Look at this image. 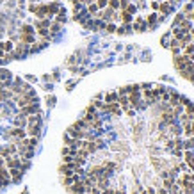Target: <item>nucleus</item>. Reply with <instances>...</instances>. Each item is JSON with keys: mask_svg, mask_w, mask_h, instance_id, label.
<instances>
[{"mask_svg": "<svg viewBox=\"0 0 194 194\" xmlns=\"http://www.w3.org/2000/svg\"><path fill=\"white\" fill-rule=\"evenodd\" d=\"M12 102L16 103L18 109H21V107H25V105H29V103H34V102H39V100H37V96H36V91H34V89H29L27 93H21V94L14 96Z\"/></svg>", "mask_w": 194, "mask_h": 194, "instance_id": "f257e3e1", "label": "nucleus"}, {"mask_svg": "<svg viewBox=\"0 0 194 194\" xmlns=\"http://www.w3.org/2000/svg\"><path fill=\"white\" fill-rule=\"evenodd\" d=\"M141 94H143V100L146 102V105H148V107H152V105H155V103H159V94L153 91V86H152V87H148V89H143V91H141Z\"/></svg>", "mask_w": 194, "mask_h": 194, "instance_id": "f03ea898", "label": "nucleus"}, {"mask_svg": "<svg viewBox=\"0 0 194 194\" xmlns=\"http://www.w3.org/2000/svg\"><path fill=\"white\" fill-rule=\"evenodd\" d=\"M11 55H12V61H14V59H23L25 55H29V45L18 41V43L14 45V50L11 52Z\"/></svg>", "mask_w": 194, "mask_h": 194, "instance_id": "7ed1b4c3", "label": "nucleus"}, {"mask_svg": "<svg viewBox=\"0 0 194 194\" xmlns=\"http://www.w3.org/2000/svg\"><path fill=\"white\" fill-rule=\"evenodd\" d=\"M5 137H11V139H14V141H20V139H25V137H27V132H25V128L12 127V128H9V130L5 132Z\"/></svg>", "mask_w": 194, "mask_h": 194, "instance_id": "20e7f679", "label": "nucleus"}, {"mask_svg": "<svg viewBox=\"0 0 194 194\" xmlns=\"http://www.w3.org/2000/svg\"><path fill=\"white\" fill-rule=\"evenodd\" d=\"M18 112H21L23 116H30V114H37L41 112V107H39V102H34V103H29L21 109H18Z\"/></svg>", "mask_w": 194, "mask_h": 194, "instance_id": "39448f33", "label": "nucleus"}, {"mask_svg": "<svg viewBox=\"0 0 194 194\" xmlns=\"http://www.w3.org/2000/svg\"><path fill=\"white\" fill-rule=\"evenodd\" d=\"M132 30H135V32H146L148 30L146 20H143L141 16H135V20L132 21Z\"/></svg>", "mask_w": 194, "mask_h": 194, "instance_id": "423d86ee", "label": "nucleus"}, {"mask_svg": "<svg viewBox=\"0 0 194 194\" xmlns=\"http://www.w3.org/2000/svg\"><path fill=\"white\" fill-rule=\"evenodd\" d=\"M82 148H84L89 155H94V153L100 152L98 146H96V143H94V141H89V139H84V141H82Z\"/></svg>", "mask_w": 194, "mask_h": 194, "instance_id": "0eeeda50", "label": "nucleus"}, {"mask_svg": "<svg viewBox=\"0 0 194 194\" xmlns=\"http://www.w3.org/2000/svg\"><path fill=\"white\" fill-rule=\"evenodd\" d=\"M150 162H152V166L155 168V171H157V173L168 168V164L164 162V159H160V157H155V155H152V157H150Z\"/></svg>", "mask_w": 194, "mask_h": 194, "instance_id": "6e6552de", "label": "nucleus"}, {"mask_svg": "<svg viewBox=\"0 0 194 194\" xmlns=\"http://www.w3.org/2000/svg\"><path fill=\"white\" fill-rule=\"evenodd\" d=\"M25 132H27V137H39L41 135V125H27Z\"/></svg>", "mask_w": 194, "mask_h": 194, "instance_id": "1a4fd4ad", "label": "nucleus"}, {"mask_svg": "<svg viewBox=\"0 0 194 194\" xmlns=\"http://www.w3.org/2000/svg\"><path fill=\"white\" fill-rule=\"evenodd\" d=\"M68 193H71V194H82V193H86V185L82 184V180H78V182H75V184H71V185L68 187Z\"/></svg>", "mask_w": 194, "mask_h": 194, "instance_id": "9d476101", "label": "nucleus"}, {"mask_svg": "<svg viewBox=\"0 0 194 194\" xmlns=\"http://www.w3.org/2000/svg\"><path fill=\"white\" fill-rule=\"evenodd\" d=\"M180 94L175 91V89H169V98H168V103L171 105V107H176V105H180L182 102H180Z\"/></svg>", "mask_w": 194, "mask_h": 194, "instance_id": "9b49d317", "label": "nucleus"}, {"mask_svg": "<svg viewBox=\"0 0 194 194\" xmlns=\"http://www.w3.org/2000/svg\"><path fill=\"white\" fill-rule=\"evenodd\" d=\"M12 125L20 127V128H25L27 127V116H23L21 112H16V116L12 118Z\"/></svg>", "mask_w": 194, "mask_h": 194, "instance_id": "f8f14e48", "label": "nucleus"}, {"mask_svg": "<svg viewBox=\"0 0 194 194\" xmlns=\"http://www.w3.org/2000/svg\"><path fill=\"white\" fill-rule=\"evenodd\" d=\"M9 176H11V182L12 184H18L21 180V176H23V171L20 168H12V169H9Z\"/></svg>", "mask_w": 194, "mask_h": 194, "instance_id": "ddd939ff", "label": "nucleus"}, {"mask_svg": "<svg viewBox=\"0 0 194 194\" xmlns=\"http://www.w3.org/2000/svg\"><path fill=\"white\" fill-rule=\"evenodd\" d=\"M18 41H21L25 45H32V43H36V36L34 34H20L18 32Z\"/></svg>", "mask_w": 194, "mask_h": 194, "instance_id": "4468645a", "label": "nucleus"}, {"mask_svg": "<svg viewBox=\"0 0 194 194\" xmlns=\"http://www.w3.org/2000/svg\"><path fill=\"white\" fill-rule=\"evenodd\" d=\"M41 123H43V116H41V112L27 116V125H41Z\"/></svg>", "mask_w": 194, "mask_h": 194, "instance_id": "2eb2a0df", "label": "nucleus"}, {"mask_svg": "<svg viewBox=\"0 0 194 194\" xmlns=\"http://www.w3.org/2000/svg\"><path fill=\"white\" fill-rule=\"evenodd\" d=\"M118 103L121 107V111L125 112L127 109H130V102H128V94H119L118 96Z\"/></svg>", "mask_w": 194, "mask_h": 194, "instance_id": "dca6fc26", "label": "nucleus"}, {"mask_svg": "<svg viewBox=\"0 0 194 194\" xmlns=\"http://www.w3.org/2000/svg\"><path fill=\"white\" fill-rule=\"evenodd\" d=\"M159 11H160V12H162V16L166 18V16L173 11V4H171V2H162V4L159 5Z\"/></svg>", "mask_w": 194, "mask_h": 194, "instance_id": "f3484780", "label": "nucleus"}, {"mask_svg": "<svg viewBox=\"0 0 194 194\" xmlns=\"http://www.w3.org/2000/svg\"><path fill=\"white\" fill-rule=\"evenodd\" d=\"M50 23H52L50 18H41V20H36L34 21V29H48Z\"/></svg>", "mask_w": 194, "mask_h": 194, "instance_id": "a211bd4d", "label": "nucleus"}, {"mask_svg": "<svg viewBox=\"0 0 194 194\" xmlns=\"http://www.w3.org/2000/svg\"><path fill=\"white\" fill-rule=\"evenodd\" d=\"M61 30H62V23H57V21H52V23H50V27H48V32H50V36H52V37H53V36H57Z\"/></svg>", "mask_w": 194, "mask_h": 194, "instance_id": "6ab92c4d", "label": "nucleus"}, {"mask_svg": "<svg viewBox=\"0 0 194 194\" xmlns=\"http://www.w3.org/2000/svg\"><path fill=\"white\" fill-rule=\"evenodd\" d=\"M118 91H109V93H105L103 94V102L105 103H114V102H118Z\"/></svg>", "mask_w": 194, "mask_h": 194, "instance_id": "aec40b11", "label": "nucleus"}, {"mask_svg": "<svg viewBox=\"0 0 194 194\" xmlns=\"http://www.w3.org/2000/svg\"><path fill=\"white\" fill-rule=\"evenodd\" d=\"M111 150H112V152H125V153H128V146H127L125 143H121V141L112 143V144H111Z\"/></svg>", "mask_w": 194, "mask_h": 194, "instance_id": "412c9836", "label": "nucleus"}, {"mask_svg": "<svg viewBox=\"0 0 194 194\" xmlns=\"http://www.w3.org/2000/svg\"><path fill=\"white\" fill-rule=\"evenodd\" d=\"M176 27H178V29H182V30H185V32H189V30L193 29V21H191V20H187V18H184V20H182Z\"/></svg>", "mask_w": 194, "mask_h": 194, "instance_id": "4be33fe9", "label": "nucleus"}, {"mask_svg": "<svg viewBox=\"0 0 194 194\" xmlns=\"http://www.w3.org/2000/svg\"><path fill=\"white\" fill-rule=\"evenodd\" d=\"M20 34H36V29H34V25H30V23H23V25L20 27Z\"/></svg>", "mask_w": 194, "mask_h": 194, "instance_id": "5701e85b", "label": "nucleus"}, {"mask_svg": "<svg viewBox=\"0 0 194 194\" xmlns=\"http://www.w3.org/2000/svg\"><path fill=\"white\" fill-rule=\"evenodd\" d=\"M118 34H130L132 32V23H121L118 29H116Z\"/></svg>", "mask_w": 194, "mask_h": 194, "instance_id": "b1692460", "label": "nucleus"}, {"mask_svg": "<svg viewBox=\"0 0 194 194\" xmlns=\"http://www.w3.org/2000/svg\"><path fill=\"white\" fill-rule=\"evenodd\" d=\"M119 21H121V23H132V21H134V18H132V14H130V12L121 11V12H119Z\"/></svg>", "mask_w": 194, "mask_h": 194, "instance_id": "393cba45", "label": "nucleus"}, {"mask_svg": "<svg viewBox=\"0 0 194 194\" xmlns=\"http://www.w3.org/2000/svg\"><path fill=\"white\" fill-rule=\"evenodd\" d=\"M5 80H12V73L4 70V68H0V82H5Z\"/></svg>", "mask_w": 194, "mask_h": 194, "instance_id": "a878e982", "label": "nucleus"}, {"mask_svg": "<svg viewBox=\"0 0 194 194\" xmlns=\"http://www.w3.org/2000/svg\"><path fill=\"white\" fill-rule=\"evenodd\" d=\"M2 48H4V52H5V53H9V52H12V50H14V43H12L11 39L2 41Z\"/></svg>", "mask_w": 194, "mask_h": 194, "instance_id": "bb28decb", "label": "nucleus"}, {"mask_svg": "<svg viewBox=\"0 0 194 194\" xmlns=\"http://www.w3.org/2000/svg\"><path fill=\"white\" fill-rule=\"evenodd\" d=\"M86 11H87V12H89L91 16H94V14H96V12H98L100 9H98V5H96L94 2H91V4H87V5H86Z\"/></svg>", "mask_w": 194, "mask_h": 194, "instance_id": "cd10ccee", "label": "nucleus"}, {"mask_svg": "<svg viewBox=\"0 0 194 194\" xmlns=\"http://www.w3.org/2000/svg\"><path fill=\"white\" fill-rule=\"evenodd\" d=\"M55 21H57V23H64V21H66V11H64L62 7H61L59 12L55 14Z\"/></svg>", "mask_w": 194, "mask_h": 194, "instance_id": "c85d7f7f", "label": "nucleus"}, {"mask_svg": "<svg viewBox=\"0 0 194 194\" xmlns=\"http://www.w3.org/2000/svg\"><path fill=\"white\" fill-rule=\"evenodd\" d=\"M175 182H176V178H175V176H168V178H164V180H162V187H164V189H169Z\"/></svg>", "mask_w": 194, "mask_h": 194, "instance_id": "c756f323", "label": "nucleus"}, {"mask_svg": "<svg viewBox=\"0 0 194 194\" xmlns=\"http://www.w3.org/2000/svg\"><path fill=\"white\" fill-rule=\"evenodd\" d=\"M184 150H194V137H185L184 139Z\"/></svg>", "mask_w": 194, "mask_h": 194, "instance_id": "7c9ffc66", "label": "nucleus"}, {"mask_svg": "<svg viewBox=\"0 0 194 194\" xmlns=\"http://www.w3.org/2000/svg\"><path fill=\"white\" fill-rule=\"evenodd\" d=\"M184 112H185L187 116H193L194 114V103L193 102H187V103L184 105Z\"/></svg>", "mask_w": 194, "mask_h": 194, "instance_id": "2f4dec72", "label": "nucleus"}, {"mask_svg": "<svg viewBox=\"0 0 194 194\" xmlns=\"http://www.w3.org/2000/svg\"><path fill=\"white\" fill-rule=\"evenodd\" d=\"M182 52H184V55H193L194 53V41L189 43V45H185V46L182 48Z\"/></svg>", "mask_w": 194, "mask_h": 194, "instance_id": "473e14b6", "label": "nucleus"}, {"mask_svg": "<svg viewBox=\"0 0 194 194\" xmlns=\"http://www.w3.org/2000/svg\"><path fill=\"white\" fill-rule=\"evenodd\" d=\"M193 11H194V4H191V2H189V4H185V5H184V12H182V14L187 18V16H189Z\"/></svg>", "mask_w": 194, "mask_h": 194, "instance_id": "72a5a7b5", "label": "nucleus"}, {"mask_svg": "<svg viewBox=\"0 0 194 194\" xmlns=\"http://www.w3.org/2000/svg\"><path fill=\"white\" fill-rule=\"evenodd\" d=\"M116 29H118V25L114 21H109V23H105V29L103 30H107L109 34H112V32H116Z\"/></svg>", "mask_w": 194, "mask_h": 194, "instance_id": "f704fd0d", "label": "nucleus"}, {"mask_svg": "<svg viewBox=\"0 0 194 194\" xmlns=\"http://www.w3.org/2000/svg\"><path fill=\"white\" fill-rule=\"evenodd\" d=\"M159 153H164V148H159L157 144L150 146V155H159Z\"/></svg>", "mask_w": 194, "mask_h": 194, "instance_id": "c9c22d12", "label": "nucleus"}, {"mask_svg": "<svg viewBox=\"0 0 194 194\" xmlns=\"http://www.w3.org/2000/svg\"><path fill=\"white\" fill-rule=\"evenodd\" d=\"M178 169H180V173H187V171H189L187 162H185V160H178Z\"/></svg>", "mask_w": 194, "mask_h": 194, "instance_id": "e433bc0d", "label": "nucleus"}, {"mask_svg": "<svg viewBox=\"0 0 194 194\" xmlns=\"http://www.w3.org/2000/svg\"><path fill=\"white\" fill-rule=\"evenodd\" d=\"M107 7L118 11V9H119V0H109V2H107Z\"/></svg>", "mask_w": 194, "mask_h": 194, "instance_id": "4c0bfd02", "label": "nucleus"}, {"mask_svg": "<svg viewBox=\"0 0 194 194\" xmlns=\"http://www.w3.org/2000/svg\"><path fill=\"white\" fill-rule=\"evenodd\" d=\"M107 2L109 0H94V4L98 5V9H105L107 7Z\"/></svg>", "mask_w": 194, "mask_h": 194, "instance_id": "58836bf2", "label": "nucleus"}, {"mask_svg": "<svg viewBox=\"0 0 194 194\" xmlns=\"http://www.w3.org/2000/svg\"><path fill=\"white\" fill-rule=\"evenodd\" d=\"M125 11H127V12H130V14H134V12H135V11H137V7H135V5H134V4H128V5H127V9H125Z\"/></svg>", "mask_w": 194, "mask_h": 194, "instance_id": "ea45409f", "label": "nucleus"}, {"mask_svg": "<svg viewBox=\"0 0 194 194\" xmlns=\"http://www.w3.org/2000/svg\"><path fill=\"white\" fill-rule=\"evenodd\" d=\"M123 114H125V116H128V118H134V116H135V111H134V109L130 107V109H127V111H125Z\"/></svg>", "mask_w": 194, "mask_h": 194, "instance_id": "a19ab883", "label": "nucleus"}, {"mask_svg": "<svg viewBox=\"0 0 194 194\" xmlns=\"http://www.w3.org/2000/svg\"><path fill=\"white\" fill-rule=\"evenodd\" d=\"M100 194H116V189L114 187H107V189H103Z\"/></svg>", "mask_w": 194, "mask_h": 194, "instance_id": "79ce46f5", "label": "nucleus"}, {"mask_svg": "<svg viewBox=\"0 0 194 194\" xmlns=\"http://www.w3.org/2000/svg\"><path fill=\"white\" fill-rule=\"evenodd\" d=\"M128 4H130V2H128V0H119V9H121V11H125V9H127V5H128Z\"/></svg>", "mask_w": 194, "mask_h": 194, "instance_id": "37998d69", "label": "nucleus"}, {"mask_svg": "<svg viewBox=\"0 0 194 194\" xmlns=\"http://www.w3.org/2000/svg\"><path fill=\"white\" fill-rule=\"evenodd\" d=\"M150 5H152V9H159V5H160V2H157V0H153V2H150Z\"/></svg>", "mask_w": 194, "mask_h": 194, "instance_id": "c03bdc74", "label": "nucleus"}, {"mask_svg": "<svg viewBox=\"0 0 194 194\" xmlns=\"http://www.w3.org/2000/svg\"><path fill=\"white\" fill-rule=\"evenodd\" d=\"M46 102H48V105L52 107V105L55 103V98H53V96H48V98H46Z\"/></svg>", "mask_w": 194, "mask_h": 194, "instance_id": "a18cd8bd", "label": "nucleus"}, {"mask_svg": "<svg viewBox=\"0 0 194 194\" xmlns=\"http://www.w3.org/2000/svg\"><path fill=\"white\" fill-rule=\"evenodd\" d=\"M27 80H29V82H36V77H32V75H27Z\"/></svg>", "mask_w": 194, "mask_h": 194, "instance_id": "49530a36", "label": "nucleus"}, {"mask_svg": "<svg viewBox=\"0 0 194 194\" xmlns=\"http://www.w3.org/2000/svg\"><path fill=\"white\" fill-rule=\"evenodd\" d=\"M128 194H141V193H139V191H137V189H134V191H132V193H128Z\"/></svg>", "mask_w": 194, "mask_h": 194, "instance_id": "de8ad7c7", "label": "nucleus"}, {"mask_svg": "<svg viewBox=\"0 0 194 194\" xmlns=\"http://www.w3.org/2000/svg\"><path fill=\"white\" fill-rule=\"evenodd\" d=\"M189 32H191V36H193V41H194V29H191Z\"/></svg>", "mask_w": 194, "mask_h": 194, "instance_id": "09e8293b", "label": "nucleus"}, {"mask_svg": "<svg viewBox=\"0 0 194 194\" xmlns=\"http://www.w3.org/2000/svg\"><path fill=\"white\" fill-rule=\"evenodd\" d=\"M143 2H144V0H139V4H141V5H143Z\"/></svg>", "mask_w": 194, "mask_h": 194, "instance_id": "8fccbe9b", "label": "nucleus"}, {"mask_svg": "<svg viewBox=\"0 0 194 194\" xmlns=\"http://www.w3.org/2000/svg\"><path fill=\"white\" fill-rule=\"evenodd\" d=\"M0 89H4V86H2V82H0Z\"/></svg>", "mask_w": 194, "mask_h": 194, "instance_id": "3c124183", "label": "nucleus"}, {"mask_svg": "<svg viewBox=\"0 0 194 194\" xmlns=\"http://www.w3.org/2000/svg\"><path fill=\"white\" fill-rule=\"evenodd\" d=\"M191 4H194V0H191Z\"/></svg>", "mask_w": 194, "mask_h": 194, "instance_id": "603ef678", "label": "nucleus"}, {"mask_svg": "<svg viewBox=\"0 0 194 194\" xmlns=\"http://www.w3.org/2000/svg\"><path fill=\"white\" fill-rule=\"evenodd\" d=\"M82 194H86V193H82Z\"/></svg>", "mask_w": 194, "mask_h": 194, "instance_id": "864d4df0", "label": "nucleus"}]
</instances>
